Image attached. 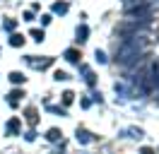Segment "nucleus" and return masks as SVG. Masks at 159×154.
Masks as SVG:
<instances>
[{
	"label": "nucleus",
	"instance_id": "nucleus-7",
	"mask_svg": "<svg viewBox=\"0 0 159 154\" xmlns=\"http://www.w3.org/2000/svg\"><path fill=\"white\" fill-rule=\"evenodd\" d=\"M10 79H12V82H15V84H20V82H22V79H24V77H22L20 72H12V75H10Z\"/></svg>",
	"mask_w": 159,
	"mask_h": 154
},
{
	"label": "nucleus",
	"instance_id": "nucleus-9",
	"mask_svg": "<svg viewBox=\"0 0 159 154\" xmlns=\"http://www.w3.org/2000/svg\"><path fill=\"white\" fill-rule=\"evenodd\" d=\"M77 140H80V142H89V137H87V133H77Z\"/></svg>",
	"mask_w": 159,
	"mask_h": 154
},
{
	"label": "nucleus",
	"instance_id": "nucleus-1",
	"mask_svg": "<svg viewBox=\"0 0 159 154\" xmlns=\"http://www.w3.org/2000/svg\"><path fill=\"white\" fill-rule=\"evenodd\" d=\"M149 12H152V10H149V5L147 2H145V0H138V5H133V7H128V17L133 19V22H145V19L149 17Z\"/></svg>",
	"mask_w": 159,
	"mask_h": 154
},
{
	"label": "nucleus",
	"instance_id": "nucleus-3",
	"mask_svg": "<svg viewBox=\"0 0 159 154\" xmlns=\"http://www.w3.org/2000/svg\"><path fill=\"white\" fill-rule=\"evenodd\" d=\"M65 58H68L70 63H77V60H80V56H77V51H72V48H70L68 53H65Z\"/></svg>",
	"mask_w": 159,
	"mask_h": 154
},
{
	"label": "nucleus",
	"instance_id": "nucleus-8",
	"mask_svg": "<svg viewBox=\"0 0 159 154\" xmlns=\"http://www.w3.org/2000/svg\"><path fill=\"white\" fill-rule=\"evenodd\" d=\"M31 36L36 38V41H43V31H39V29H34V31H31Z\"/></svg>",
	"mask_w": 159,
	"mask_h": 154
},
{
	"label": "nucleus",
	"instance_id": "nucleus-11",
	"mask_svg": "<svg viewBox=\"0 0 159 154\" xmlns=\"http://www.w3.org/2000/svg\"><path fill=\"white\" fill-rule=\"evenodd\" d=\"M142 154H154V152H152V149H147V147H145V149H142Z\"/></svg>",
	"mask_w": 159,
	"mask_h": 154
},
{
	"label": "nucleus",
	"instance_id": "nucleus-6",
	"mask_svg": "<svg viewBox=\"0 0 159 154\" xmlns=\"http://www.w3.org/2000/svg\"><path fill=\"white\" fill-rule=\"evenodd\" d=\"M46 137H48L51 142H56V140H58V137H60V133H58V130H56V128H53V130H48V135H46Z\"/></svg>",
	"mask_w": 159,
	"mask_h": 154
},
{
	"label": "nucleus",
	"instance_id": "nucleus-5",
	"mask_svg": "<svg viewBox=\"0 0 159 154\" xmlns=\"http://www.w3.org/2000/svg\"><path fill=\"white\" fill-rule=\"evenodd\" d=\"M10 43H12V46H22V43H24V36H20V34H15V36L10 38Z\"/></svg>",
	"mask_w": 159,
	"mask_h": 154
},
{
	"label": "nucleus",
	"instance_id": "nucleus-10",
	"mask_svg": "<svg viewBox=\"0 0 159 154\" xmlns=\"http://www.w3.org/2000/svg\"><path fill=\"white\" fill-rule=\"evenodd\" d=\"M97 58H99V63H106V56H104L101 51H97Z\"/></svg>",
	"mask_w": 159,
	"mask_h": 154
},
{
	"label": "nucleus",
	"instance_id": "nucleus-4",
	"mask_svg": "<svg viewBox=\"0 0 159 154\" xmlns=\"http://www.w3.org/2000/svg\"><path fill=\"white\" fill-rule=\"evenodd\" d=\"M87 34H89V29H87V27H80V29H77V41H84V38H87Z\"/></svg>",
	"mask_w": 159,
	"mask_h": 154
},
{
	"label": "nucleus",
	"instance_id": "nucleus-2",
	"mask_svg": "<svg viewBox=\"0 0 159 154\" xmlns=\"http://www.w3.org/2000/svg\"><path fill=\"white\" fill-rule=\"evenodd\" d=\"M53 12L63 15V12H68V5H65V2H56V5H53Z\"/></svg>",
	"mask_w": 159,
	"mask_h": 154
}]
</instances>
